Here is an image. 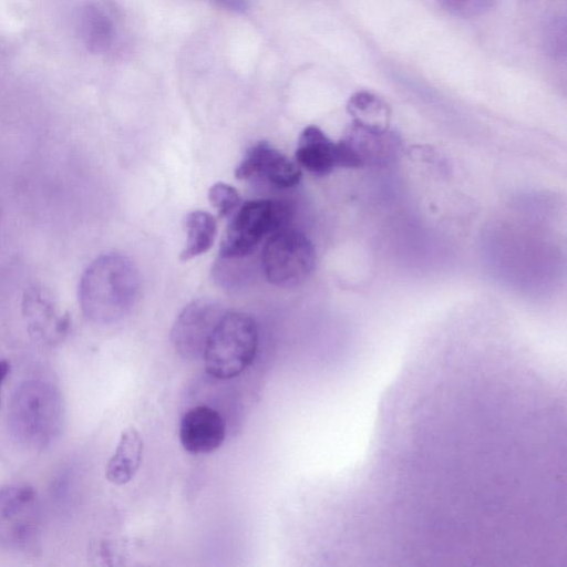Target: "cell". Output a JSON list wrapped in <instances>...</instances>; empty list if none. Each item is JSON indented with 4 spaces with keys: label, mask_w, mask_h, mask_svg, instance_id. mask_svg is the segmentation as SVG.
Here are the masks:
<instances>
[{
    "label": "cell",
    "mask_w": 567,
    "mask_h": 567,
    "mask_svg": "<svg viewBox=\"0 0 567 567\" xmlns=\"http://www.w3.org/2000/svg\"><path fill=\"white\" fill-rule=\"evenodd\" d=\"M140 285L138 270L128 257L117 252L101 255L80 279L78 296L82 313L94 323H114L133 308Z\"/></svg>",
    "instance_id": "obj_1"
},
{
    "label": "cell",
    "mask_w": 567,
    "mask_h": 567,
    "mask_svg": "<svg viewBox=\"0 0 567 567\" xmlns=\"http://www.w3.org/2000/svg\"><path fill=\"white\" fill-rule=\"evenodd\" d=\"M64 423L60 390L50 381L30 379L14 390L8 409L13 439L30 450H44L58 440Z\"/></svg>",
    "instance_id": "obj_2"
},
{
    "label": "cell",
    "mask_w": 567,
    "mask_h": 567,
    "mask_svg": "<svg viewBox=\"0 0 567 567\" xmlns=\"http://www.w3.org/2000/svg\"><path fill=\"white\" fill-rule=\"evenodd\" d=\"M257 350L255 320L244 312L226 311L206 343L205 371L218 380L234 379L252 364Z\"/></svg>",
    "instance_id": "obj_3"
},
{
    "label": "cell",
    "mask_w": 567,
    "mask_h": 567,
    "mask_svg": "<svg viewBox=\"0 0 567 567\" xmlns=\"http://www.w3.org/2000/svg\"><path fill=\"white\" fill-rule=\"evenodd\" d=\"M289 216L290 209L284 203L270 199L246 202L225 231L219 257L239 259L251 255L264 236L279 230Z\"/></svg>",
    "instance_id": "obj_4"
},
{
    "label": "cell",
    "mask_w": 567,
    "mask_h": 567,
    "mask_svg": "<svg viewBox=\"0 0 567 567\" xmlns=\"http://www.w3.org/2000/svg\"><path fill=\"white\" fill-rule=\"evenodd\" d=\"M41 529L42 511L35 489L27 484L0 488V547L16 553L33 550Z\"/></svg>",
    "instance_id": "obj_5"
},
{
    "label": "cell",
    "mask_w": 567,
    "mask_h": 567,
    "mask_svg": "<svg viewBox=\"0 0 567 567\" xmlns=\"http://www.w3.org/2000/svg\"><path fill=\"white\" fill-rule=\"evenodd\" d=\"M316 250L311 240L295 229H279L264 246L261 265L269 282L278 287L302 284L313 271Z\"/></svg>",
    "instance_id": "obj_6"
},
{
    "label": "cell",
    "mask_w": 567,
    "mask_h": 567,
    "mask_svg": "<svg viewBox=\"0 0 567 567\" xmlns=\"http://www.w3.org/2000/svg\"><path fill=\"white\" fill-rule=\"evenodd\" d=\"M224 307L210 298L189 302L176 318L171 341L176 352L186 360L203 357L206 343L225 313Z\"/></svg>",
    "instance_id": "obj_7"
},
{
    "label": "cell",
    "mask_w": 567,
    "mask_h": 567,
    "mask_svg": "<svg viewBox=\"0 0 567 567\" xmlns=\"http://www.w3.org/2000/svg\"><path fill=\"white\" fill-rule=\"evenodd\" d=\"M399 142L388 126L352 121L343 136L336 142L337 166L360 168L380 163L391 155Z\"/></svg>",
    "instance_id": "obj_8"
},
{
    "label": "cell",
    "mask_w": 567,
    "mask_h": 567,
    "mask_svg": "<svg viewBox=\"0 0 567 567\" xmlns=\"http://www.w3.org/2000/svg\"><path fill=\"white\" fill-rule=\"evenodd\" d=\"M22 316L28 332L41 344H56L70 330V316L60 309L54 296L42 286H32L24 291Z\"/></svg>",
    "instance_id": "obj_9"
},
{
    "label": "cell",
    "mask_w": 567,
    "mask_h": 567,
    "mask_svg": "<svg viewBox=\"0 0 567 567\" xmlns=\"http://www.w3.org/2000/svg\"><path fill=\"white\" fill-rule=\"evenodd\" d=\"M238 179L262 176L279 187H293L301 178L299 165L265 141L251 146L235 169Z\"/></svg>",
    "instance_id": "obj_10"
},
{
    "label": "cell",
    "mask_w": 567,
    "mask_h": 567,
    "mask_svg": "<svg viewBox=\"0 0 567 567\" xmlns=\"http://www.w3.org/2000/svg\"><path fill=\"white\" fill-rule=\"evenodd\" d=\"M178 435L185 451L190 454H206L223 444L226 424L217 410L196 405L183 414Z\"/></svg>",
    "instance_id": "obj_11"
},
{
    "label": "cell",
    "mask_w": 567,
    "mask_h": 567,
    "mask_svg": "<svg viewBox=\"0 0 567 567\" xmlns=\"http://www.w3.org/2000/svg\"><path fill=\"white\" fill-rule=\"evenodd\" d=\"M295 158L309 173L326 176L338 167L336 142H332L320 127L309 125L299 136Z\"/></svg>",
    "instance_id": "obj_12"
},
{
    "label": "cell",
    "mask_w": 567,
    "mask_h": 567,
    "mask_svg": "<svg viewBox=\"0 0 567 567\" xmlns=\"http://www.w3.org/2000/svg\"><path fill=\"white\" fill-rule=\"evenodd\" d=\"M143 457V439L134 426L122 433L105 467V477L114 485L128 483L138 471Z\"/></svg>",
    "instance_id": "obj_13"
},
{
    "label": "cell",
    "mask_w": 567,
    "mask_h": 567,
    "mask_svg": "<svg viewBox=\"0 0 567 567\" xmlns=\"http://www.w3.org/2000/svg\"><path fill=\"white\" fill-rule=\"evenodd\" d=\"M187 238L181 252V260L186 261L206 252L214 244L217 226L215 218L207 212L194 210L185 220Z\"/></svg>",
    "instance_id": "obj_14"
},
{
    "label": "cell",
    "mask_w": 567,
    "mask_h": 567,
    "mask_svg": "<svg viewBox=\"0 0 567 567\" xmlns=\"http://www.w3.org/2000/svg\"><path fill=\"white\" fill-rule=\"evenodd\" d=\"M81 30L85 43L94 52L106 51L114 41L115 30L112 20L95 6L84 9Z\"/></svg>",
    "instance_id": "obj_15"
},
{
    "label": "cell",
    "mask_w": 567,
    "mask_h": 567,
    "mask_svg": "<svg viewBox=\"0 0 567 567\" xmlns=\"http://www.w3.org/2000/svg\"><path fill=\"white\" fill-rule=\"evenodd\" d=\"M347 110L354 121L371 125L386 126L390 115L385 102L367 91H360L351 95Z\"/></svg>",
    "instance_id": "obj_16"
},
{
    "label": "cell",
    "mask_w": 567,
    "mask_h": 567,
    "mask_svg": "<svg viewBox=\"0 0 567 567\" xmlns=\"http://www.w3.org/2000/svg\"><path fill=\"white\" fill-rule=\"evenodd\" d=\"M208 200L218 210L219 217H228L240 204L236 188L225 183H216L208 189Z\"/></svg>",
    "instance_id": "obj_17"
},
{
    "label": "cell",
    "mask_w": 567,
    "mask_h": 567,
    "mask_svg": "<svg viewBox=\"0 0 567 567\" xmlns=\"http://www.w3.org/2000/svg\"><path fill=\"white\" fill-rule=\"evenodd\" d=\"M441 7L458 18H474L487 12L495 0H437Z\"/></svg>",
    "instance_id": "obj_18"
},
{
    "label": "cell",
    "mask_w": 567,
    "mask_h": 567,
    "mask_svg": "<svg viewBox=\"0 0 567 567\" xmlns=\"http://www.w3.org/2000/svg\"><path fill=\"white\" fill-rule=\"evenodd\" d=\"M220 7L235 11V12H244L248 9L247 0H210Z\"/></svg>",
    "instance_id": "obj_19"
},
{
    "label": "cell",
    "mask_w": 567,
    "mask_h": 567,
    "mask_svg": "<svg viewBox=\"0 0 567 567\" xmlns=\"http://www.w3.org/2000/svg\"><path fill=\"white\" fill-rule=\"evenodd\" d=\"M10 372V364L7 360L0 359V391L1 386L4 383L8 374Z\"/></svg>",
    "instance_id": "obj_20"
}]
</instances>
